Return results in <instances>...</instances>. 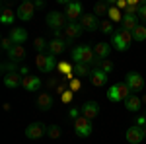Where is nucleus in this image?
Instances as JSON below:
<instances>
[{"instance_id": "f257e3e1", "label": "nucleus", "mask_w": 146, "mask_h": 144, "mask_svg": "<svg viewBox=\"0 0 146 144\" xmlns=\"http://www.w3.org/2000/svg\"><path fill=\"white\" fill-rule=\"evenodd\" d=\"M72 58L76 60V64H94L96 62V53L88 45H80L72 51Z\"/></svg>"}, {"instance_id": "f03ea898", "label": "nucleus", "mask_w": 146, "mask_h": 144, "mask_svg": "<svg viewBox=\"0 0 146 144\" xmlns=\"http://www.w3.org/2000/svg\"><path fill=\"white\" fill-rule=\"evenodd\" d=\"M133 96V92H131V88L125 84V82H119V84H113L111 88L107 90V98H109V101H125L127 98H131Z\"/></svg>"}, {"instance_id": "7ed1b4c3", "label": "nucleus", "mask_w": 146, "mask_h": 144, "mask_svg": "<svg viewBox=\"0 0 146 144\" xmlns=\"http://www.w3.org/2000/svg\"><path fill=\"white\" fill-rule=\"evenodd\" d=\"M133 43V33L127 31V29H119L117 33H113V47L117 51H129V47Z\"/></svg>"}, {"instance_id": "20e7f679", "label": "nucleus", "mask_w": 146, "mask_h": 144, "mask_svg": "<svg viewBox=\"0 0 146 144\" xmlns=\"http://www.w3.org/2000/svg\"><path fill=\"white\" fill-rule=\"evenodd\" d=\"M49 131V127L43 125V123H31V125H27V129H25V136L29 138V140H39V138H43Z\"/></svg>"}, {"instance_id": "39448f33", "label": "nucleus", "mask_w": 146, "mask_h": 144, "mask_svg": "<svg viewBox=\"0 0 146 144\" xmlns=\"http://www.w3.org/2000/svg\"><path fill=\"white\" fill-rule=\"evenodd\" d=\"M125 138H127V142H129V144H140L142 140H144V129L138 127V125H133V127L127 129Z\"/></svg>"}, {"instance_id": "423d86ee", "label": "nucleus", "mask_w": 146, "mask_h": 144, "mask_svg": "<svg viewBox=\"0 0 146 144\" xmlns=\"http://www.w3.org/2000/svg\"><path fill=\"white\" fill-rule=\"evenodd\" d=\"M74 131H76V134H78V136H82V138L90 136V134H92L90 119H86L84 115H80L78 119H74Z\"/></svg>"}, {"instance_id": "0eeeda50", "label": "nucleus", "mask_w": 146, "mask_h": 144, "mask_svg": "<svg viewBox=\"0 0 146 144\" xmlns=\"http://www.w3.org/2000/svg\"><path fill=\"white\" fill-rule=\"evenodd\" d=\"M125 84L131 88L133 94H136V92H140V90L144 88V78L140 76L138 72H129L127 78H125Z\"/></svg>"}, {"instance_id": "6e6552de", "label": "nucleus", "mask_w": 146, "mask_h": 144, "mask_svg": "<svg viewBox=\"0 0 146 144\" xmlns=\"http://www.w3.org/2000/svg\"><path fill=\"white\" fill-rule=\"evenodd\" d=\"M64 23H66V16L60 14V12H51V14L47 16V25H49L51 29H55V31H60V29L64 27Z\"/></svg>"}, {"instance_id": "1a4fd4ad", "label": "nucleus", "mask_w": 146, "mask_h": 144, "mask_svg": "<svg viewBox=\"0 0 146 144\" xmlns=\"http://www.w3.org/2000/svg\"><path fill=\"white\" fill-rule=\"evenodd\" d=\"M37 68L43 70V72H51L53 68L56 66V60L53 55H37Z\"/></svg>"}, {"instance_id": "9d476101", "label": "nucleus", "mask_w": 146, "mask_h": 144, "mask_svg": "<svg viewBox=\"0 0 146 144\" xmlns=\"http://www.w3.org/2000/svg\"><path fill=\"white\" fill-rule=\"evenodd\" d=\"M33 12H35V4L33 2H22L20 4V8H18V18L23 20V22H27V20H31L33 18Z\"/></svg>"}, {"instance_id": "9b49d317", "label": "nucleus", "mask_w": 146, "mask_h": 144, "mask_svg": "<svg viewBox=\"0 0 146 144\" xmlns=\"http://www.w3.org/2000/svg\"><path fill=\"white\" fill-rule=\"evenodd\" d=\"M80 25H82L84 29H90V31L98 29V27H100L98 16H96V14H84V16L80 18Z\"/></svg>"}, {"instance_id": "f8f14e48", "label": "nucleus", "mask_w": 146, "mask_h": 144, "mask_svg": "<svg viewBox=\"0 0 146 144\" xmlns=\"http://www.w3.org/2000/svg\"><path fill=\"white\" fill-rule=\"evenodd\" d=\"M64 16H66V20H70V22H74V20L82 18V16H84V14H82V6H80L78 2H70V4L66 6Z\"/></svg>"}, {"instance_id": "ddd939ff", "label": "nucleus", "mask_w": 146, "mask_h": 144, "mask_svg": "<svg viewBox=\"0 0 146 144\" xmlns=\"http://www.w3.org/2000/svg\"><path fill=\"white\" fill-rule=\"evenodd\" d=\"M98 113H100V105L96 103V101H86L84 103V107H82V115L86 117V119H94V117H98Z\"/></svg>"}, {"instance_id": "4468645a", "label": "nucleus", "mask_w": 146, "mask_h": 144, "mask_svg": "<svg viewBox=\"0 0 146 144\" xmlns=\"http://www.w3.org/2000/svg\"><path fill=\"white\" fill-rule=\"evenodd\" d=\"M90 82H92V86L101 88V86H105V82H107V74H105L103 70H100V68H96V70H92Z\"/></svg>"}, {"instance_id": "2eb2a0df", "label": "nucleus", "mask_w": 146, "mask_h": 144, "mask_svg": "<svg viewBox=\"0 0 146 144\" xmlns=\"http://www.w3.org/2000/svg\"><path fill=\"white\" fill-rule=\"evenodd\" d=\"M22 86L27 90V92H37V90L41 88V78H37V76H23Z\"/></svg>"}, {"instance_id": "dca6fc26", "label": "nucleus", "mask_w": 146, "mask_h": 144, "mask_svg": "<svg viewBox=\"0 0 146 144\" xmlns=\"http://www.w3.org/2000/svg\"><path fill=\"white\" fill-rule=\"evenodd\" d=\"M23 76L22 74H18V72H6V76H4V86L6 88H18L20 84H22Z\"/></svg>"}, {"instance_id": "f3484780", "label": "nucleus", "mask_w": 146, "mask_h": 144, "mask_svg": "<svg viewBox=\"0 0 146 144\" xmlns=\"http://www.w3.org/2000/svg\"><path fill=\"white\" fill-rule=\"evenodd\" d=\"M37 107L39 109H43V111H49L51 107H53V96L51 94H39L37 96Z\"/></svg>"}, {"instance_id": "a211bd4d", "label": "nucleus", "mask_w": 146, "mask_h": 144, "mask_svg": "<svg viewBox=\"0 0 146 144\" xmlns=\"http://www.w3.org/2000/svg\"><path fill=\"white\" fill-rule=\"evenodd\" d=\"M8 56L12 58V62H20L25 58V49H23V45H14L10 51H8Z\"/></svg>"}, {"instance_id": "6ab92c4d", "label": "nucleus", "mask_w": 146, "mask_h": 144, "mask_svg": "<svg viewBox=\"0 0 146 144\" xmlns=\"http://www.w3.org/2000/svg\"><path fill=\"white\" fill-rule=\"evenodd\" d=\"M10 39L14 41V45H23L25 41H27V31L22 29V27H16V29H12Z\"/></svg>"}, {"instance_id": "aec40b11", "label": "nucleus", "mask_w": 146, "mask_h": 144, "mask_svg": "<svg viewBox=\"0 0 146 144\" xmlns=\"http://www.w3.org/2000/svg\"><path fill=\"white\" fill-rule=\"evenodd\" d=\"M82 25L80 23H76V22H70L66 25V29H64V33H66V37L68 39H74V37H80V33H82Z\"/></svg>"}, {"instance_id": "412c9836", "label": "nucleus", "mask_w": 146, "mask_h": 144, "mask_svg": "<svg viewBox=\"0 0 146 144\" xmlns=\"http://www.w3.org/2000/svg\"><path fill=\"white\" fill-rule=\"evenodd\" d=\"M109 51H111V47H109L107 43H98L96 47H94V53H96V56H98L100 60H105L107 55H109Z\"/></svg>"}, {"instance_id": "4be33fe9", "label": "nucleus", "mask_w": 146, "mask_h": 144, "mask_svg": "<svg viewBox=\"0 0 146 144\" xmlns=\"http://www.w3.org/2000/svg\"><path fill=\"white\" fill-rule=\"evenodd\" d=\"M140 105H142V101H140V98H138L136 94H133L131 98L125 100V107H127L129 111H138V109H140Z\"/></svg>"}, {"instance_id": "5701e85b", "label": "nucleus", "mask_w": 146, "mask_h": 144, "mask_svg": "<svg viewBox=\"0 0 146 144\" xmlns=\"http://www.w3.org/2000/svg\"><path fill=\"white\" fill-rule=\"evenodd\" d=\"M107 16H109V22H123V12L119 10L117 6H109V12H107Z\"/></svg>"}, {"instance_id": "b1692460", "label": "nucleus", "mask_w": 146, "mask_h": 144, "mask_svg": "<svg viewBox=\"0 0 146 144\" xmlns=\"http://www.w3.org/2000/svg\"><path fill=\"white\" fill-rule=\"evenodd\" d=\"M121 25H123V29H127V31H133L138 23H136V18H135V16H123Z\"/></svg>"}, {"instance_id": "393cba45", "label": "nucleus", "mask_w": 146, "mask_h": 144, "mask_svg": "<svg viewBox=\"0 0 146 144\" xmlns=\"http://www.w3.org/2000/svg\"><path fill=\"white\" fill-rule=\"evenodd\" d=\"M49 51H51V55H53V56L58 55V53H62V51H64V43H62L60 39H55V41H51V43H49Z\"/></svg>"}, {"instance_id": "a878e982", "label": "nucleus", "mask_w": 146, "mask_h": 144, "mask_svg": "<svg viewBox=\"0 0 146 144\" xmlns=\"http://www.w3.org/2000/svg\"><path fill=\"white\" fill-rule=\"evenodd\" d=\"M131 33H133V39H135V41H144V39H146V27L138 23Z\"/></svg>"}, {"instance_id": "bb28decb", "label": "nucleus", "mask_w": 146, "mask_h": 144, "mask_svg": "<svg viewBox=\"0 0 146 144\" xmlns=\"http://www.w3.org/2000/svg\"><path fill=\"white\" fill-rule=\"evenodd\" d=\"M74 74H76V76H80V78L92 76V70H90V66H88V64H76V66H74Z\"/></svg>"}, {"instance_id": "cd10ccee", "label": "nucleus", "mask_w": 146, "mask_h": 144, "mask_svg": "<svg viewBox=\"0 0 146 144\" xmlns=\"http://www.w3.org/2000/svg\"><path fill=\"white\" fill-rule=\"evenodd\" d=\"M16 16H18V14H14L12 10H8V8H4V10H2V16H0V22H2V23H12Z\"/></svg>"}, {"instance_id": "c85d7f7f", "label": "nucleus", "mask_w": 146, "mask_h": 144, "mask_svg": "<svg viewBox=\"0 0 146 144\" xmlns=\"http://www.w3.org/2000/svg\"><path fill=\"white\" fill-rule=\"evenodd\" d=\"M107 12H109V6H107L105 2H98V4H96V8H94V14H96L98 18L103 16V14H107Z\"/></svg>"}, {"instance_id": "c756f323", "label": "nucleus", "mask_w": 146, "mask_h": 144, "mask_svg": "<svg viewBox=\"0 0 146 144\" xmlns=\"http://www.w3.org/2000/svg\"><path fill=\"white\" fill-rule=\"evenodd\" d=\"M47 134H49L53 140H56V138L60 136V129H58V125H51V127H49V131H47Z\"/></svg>"}, {"instance_id": "7c9ffc66", "label": "nucleus", "mask_w": 146, "mask_h": 144, "mask_svg": "<svg viewBox=\"0 0 146 144\" xmlns=\"http://www.w3.org/2000/svg\"><path fill=\"white\" fill-rule=\"evenodd\" d=\"M100 29L103 31V33H111L113 31V23L109 22V20H103V22L100 23Z\"/></svg>"}, {"instance_id": "2f4dec72", "label": "nucleus", "mask_w": 146, "mask_h": 144, "mask_svg": "<svg viewBox=\"0 0 146 144\" xmlns=\"http://www.w3.org/2000/svg\"><path fill=\"white\" fill-rule=\"evenodd\" d=\"M33 45H35V49H37V51H43V49H49V43H47V41L43 39V37H37Z\"/></svg>"}, {"instance_id": "473e14b6", "label": "nucleus", "mask_w": 146, "mask_h": 144, "mask_svg": "<svg viewBox=\"0 0 146 144\" xmlns=\"http://www.w3.org/2000/svg\"><path fill=\"white\" fill-rule=\"evenodd\" d=\"M100 70H103L105 74H109L113 70V62L111 60H101V64H100Z\"/></svg>"}, {"instance_id": "72a5a7b5", "label": "nucleus", "mask_w": 146, "mask_h": 144, "mask_svg": "<svg viewBox=\"0 0 146 144\" xmlns=\"http://www.w3.org/2000/svg\"><path fill=\"white\" fill-rule=\"evenodd\" d=\"M0 45H2V49H4V51H10L12 47H14V41H12L10 37H4V39H2V43H0Z\"/></svg>"}, {"instance_id": "f704fd0d", "label": "nucleus", "mask_w": 146, "mask_h": 144, "mask_svg": "<svg viewBox=\"0 0 146 144\" xmlns=\"http://www.w3.org/2000/svg\"><path fill=\"white\" fill-rule=\"evenodd\" d=\"M138 16L146 22V2H142V6H140V10H138Z\"/></svg>"}, {"instance_id": "c9c22d12", "label": "nucleus", "mask_w": 146, "mask_h": 144, "mask_svg": "<svg viewBox=\"0 0 146 144\" xmlns=\"http://www.w3.org/2000/svg\"><path fill=\"white\" fill-rule=\"evenodd\" d=\"M115 6H117L119 10H127V6H129V2H123V0H119V2H117Z\"/></svg>"}, {"instance_id": "e433bc0d", "label": "nucleus", "mask_w": 146, "mask_h": 144, "mask_svg": "<svg viewBox=\"0 0 146 144\" xmlns=\"http://www.w3.org/2000/svg\"><path fill=\"white\" fill-rule=\"evenodd\" d=\"M78 113H80V111L76 109V107H72V109H70V117H72V119H78V117H80Z\"/></svg>"}, {"instance_id": "4c0bfd02", "label": "nucleus", "mask_w": 146, "mask_h": 144, "mask_svg": "<svg viewBox=\"0 0 146 144\" xmlns=\"http://www.w3.org/2000/svg\"><path fill=\"white\" fill-rule=\"evenodd\" d=\"M70 88H72V90H78L80 88V80H72V82H70Z\"/></svg>"}, {"instance_id": "58836bf2", "label": "nucleus", "mask_w": 146, "mask_h": 144, "mask_svg": "<svg viewBox=\"0 0 146 144\" xmlns=\"http://www.w3.org/2000/svg\"><path fill=\"white\" fill-rule=\"evenodd\" d=\"M43 6H45V2H43V0H39V2H35V8H43Z\"/></svg>"}, {"instance_id": "ea45409f", "label": "nucleus", "mask_w": 146, "mask_h": 144, "mask_svg": "<svg viewBox=\"0 0 146 144\" xmlns=\"http://www.w3.org/2000/svg\"><path fill=\"white\" fill-rule=\"evenodd\" d=\"M68 100H70V92H66V94L62 96V101H68Z\"/></svg>"}, {"instance_id": "a19ab883", "label": "nucleus", "mask_w": 146, "mask_h": 144, "mask_svg": "<svg viewBox=\"0 0 146 144\" xmlns=\"http://www.w3.org/2000/svg\"><path fill=\"white\" fill-rule=\"evenodd\" d=\"M144 138H146V127H144Z\"/></svg>"}, {"instance_id": "79ce46f5", "label": "nucleus", "mask_w": 146, "mask_h": 144, "mask_svg": "<svg viewBox=\"0 0 146 144\" xmlns=\"http://www.w3.org/2000/svg\"><path fill=\"white\" fill-rule=\"evenodd\" d=\"M144 101H146V96H144Z\"/></svg>"}]
</instances>
